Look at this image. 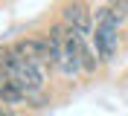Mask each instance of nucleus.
<instances>
[{
    "mask_svg": "<svg viewBox=\"0 0 128 116\" xmlns=\"http://www.w3.org/2000/svg\"><path fill=\"white\" fill-rule=\"evenodd\" d=\"M50 41H52V55H56L52 67L64 76H76L82 70V52L88 49V35L76 32L61 20L50 29Z\"/></svg>",
    "mask_w": 128,
    "mask_h": 116,
    "instance_id": "f257e3e1",
    "label": "nucleus"
},
{
    "mask_svg": "<svg viewBox=\"0 0 128 116\" xmlns=\"http://www.w3.org/2000/svg\"><path fill=\"white\" fill-rule=\"evenodd\" d=\"M0 84H12L29 96L44 87V73L41 67L20 58L15 46H0Z\"/></svg>",
    "mask_w": 128,
    "mask_h": 116,
    "instance_id": "f03ea898",
    "label": "nucleus"
},
{
    "mask_svg": "<svg viewBox=\"0 0 128 116\" xmlns=\"http://www.w3.org/2000/svg\"><path fill=\"white\" fill-rule=\"evenodd\" d=\"M18 55L26 58L35 67H52L56 64V55H52V41L44 38V35H32V38H24L15 44Z\"/></svg>",
    "mask_w": 128,
    "mask_h": 116,
    "instance_id": "7ed1b4c3",
    "label": "nucleus"
},
{
    "mask_svg": "<svg viewBox=\"0 0 128 116\" xmlns=\"http://www.w3.org/2000/svg\"><path fill=\"white\" fill-rule=\"evenodd\" d=\"M61 17H64V23L73 26L76 32H82V35H93V12H90L82 0H70V3H64Z\"/></svg>",
    "mask_w": 128,
    "mask_h": 116,
    "instance_id": "20e7f679",
    "label": "nucleus"
},
{
    "mask_svg": "<svg viewBox=\"0 0 128 116\" xmlns=\"http://www.w3.org/2000/svg\"><path fill=\"white\" fill-rule=\"evenodd\" d=\"M90 41L96 46V55L102 61H111L114 52H116V46H120V29H114V26H93Z\"/></svg>",
    "mask_w": 128,
    "mask_h": 116,
    "instance_id": "39448f33",
    "label": "nucleus"
},
{
    "mask_svg": "<svg viewBox=\"0 0 128 116\" xmlns=\"http://www.w3.org/2000/svg\"><path fill=\"white\" fill-rule=\"evenodd\" d=\"M24 99H26L24 90H18V87H12V84H0V102H3V105H20Z\"/></svg>",
    "mask_w": 128,
    "mask_h": 116,
    "instance_id": "423d86ee",
    "label": "nucleus"
},
{
    "mask_svg": "<svg viewBox=\"0 0 128 116\" xmlns=\"http://www.w3.org/2000/svg\"><path fill=\"white\" fill-rule=\"evenodd\" d=\"M108 6H111V9H116V12H120V15L128 20V0H108Z\"/></svg>",
    "mask_w": 128,
    "mask_h": 116,
    "instance_id": "0eeeda50",
    "label": "nucleus"
},
{
    "mask_svg": "<svg viewBox=\"0 0 128 116\" xmlns=\"http://www.w3.org/2000/svg\"><path fill=\"white\" fill-rule=\"evenodd\" d=\"M0 116H12V113H9V110H0Z\"/></svg>",
    "mask_w": 128,
    "mask_h": 116,
    "instance_id": "6e6552de",
    "label": "nucleus"
}]
</instances>
